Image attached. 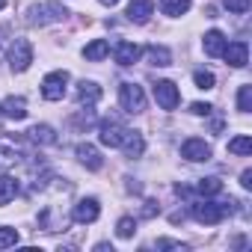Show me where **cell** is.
I'll return each mask as SVG.
<instances>
[{"mask_svg": "<svg viewBox=\"0 0 252 252\" xmlns=\"http://www.w3.org/2000/svg\"><path fill=\"white\" fill-rule=\"evenodd\" d=\"M68 18V9L57 0H45V3H33L27 9V24L33 27H48V24H60Z\"/></svg>", "mask_w": 252, "mask_h": 252, "instance_id": "obj_1", "label": "cell"}, {"mask_svg": "<svg viewBox=\"0 0 252 252\" xmlns=\"http://www.w3.org/2000/svg\"><path fill=\"white\" fill-rule=\"evenodd\" d=\"M231 205H234V202H231ZM231 205H228V202H211V199H205V202H196V205H193V217H196V222L217 225V222H222V220L228 217Z\"/></svg>", "mask_w": 252, "mask_h": 252, "instance_id": "obj_2", "label": "cell"}, {"mask_svg": "<svg viewBox=\"0 0 252 252\" xmlns=\"http://www.w3.org/2000/svg\"><path fill=\"white\" fill-rule=\"evenodd\" d=\"M68 71H51V74H45V80H42V98L45 101H63L65 98V92H68Z\"/></svg>", "mask_w": 252, "mask_h": 252, "instance_id": "obj_3", "label": "cell"}, {"mask_svg": "<svg viewBox=\"0 0 252 252\" xmlns=\"http://www.w3.org/2000/svg\"><path fill=\"white\" fill-rule=\"evenodd\" d=\"M119 104L125 113H143L146 110V92L137 83H122L119 86Z\"/></svg>", "mask_w": 252, "mask_h": 252, "instance_id": "obj_4", "label": "cell"}, {"mask_svg": "<svg viewBox=\"0 0 252 252\" xmlns=\"http://www.w3.org/2000/svg\"><path fill=\"white\" fill-rule=\"evenodd\" d=\"M30 63H33V45L27 39H15L9 45V65H12V71L21 74V71L30 68Z\"/></svg>", "mask_w": 252, "mask_h": 252, "instance_id": "obj_5", "label": "cell"}, {"mask_svg": "<svg viewBox=\"0 0 252 252\" xmlns=\"http://www.w3.org/2000/svg\"><path fill=\"white\" fill-rule=\"evenodd\" d=\"M98 134H101V143H104V146H110V149H122L125 137H128V128H125V125H119L116 119H104V122H101V128H98Z\"/></svg>", "mask_w": 252, "mask_h": 252, "instance_id": "obj_6", "label": "cell"}, {"mask_svg": "<svg viewBox=\"0 0 252 252\" xmlns=\"http://www.w3.org/2000/svg\"><path fill=\"white\" fill-rule=\"evenodd\" d=\"M21 158H24V149H21L12 137H0V169L6 172V169L18 166Z\"/></svg>", "mask_w": 252, "mask_h": 252, "instance_id": "obj_7", "label": "cell"}, {"mask_svg": "<svg viewBox=\"0 0 252 252\" xmlns=\"http://www.w3.org/2000/svg\"><path fill=\"white\" fill-rule=\"evenodd\" d=\"M155 98H158V104L163 110H175L181 104V92H178V86L172 80H158L155 83Z\"/></svg>", "mask_w": 252, "mask_h": 252, "instance_id": "obj_8", "label": "cell"}, {"mask_svg": "<svg viewBox=\"0 0 252 252\" xmlns=\"http://www.w3.org/2000/svg\"><path fill=\"white\" fill-rule=\"evenodd\" d=\"M181 158L190 160V163L211 160V146H208L205 140H199V137H190V140H184V146H181Z\"/></svg>", "mask_w": 252, "mask_h": 252, "instance_id": "obj_9", "label": "cell"}, {"mask_svg": "<svg viewBox=\"0 0 252 252\" xmlns=\"http://www.w3.org/2000/svg\"><path fill=\"white\" fill-rule=\"evenodd\" d=\"M98 214H101V205H98V199H80L74 208H71V220L74 222H80V225H89V222H95L98 220Z\"/></svg>", "mask_w": 252, "mask_h": 252, "instance_id": "obj_10", "label": "cell"}, {"mask_svg": "<svg viewBox=\"0 0 252 252\" xmlns=\"http://www.w3.org/2000/svg\"><path fill=\"white\" fill-rule=\"evenodd\" d=\"M222 60L234 68H243L249 63V48L246 42H225V51H222Z\"/></svg>", "mask_w": 252, "mask_h": 252, "instance_id": "obj_11", "label": "cell"}, {"mask_svg": "<svg viewBox=\"0 0 252 252\" xmlns=\"http://www.w3.org/2000/svg\"><path fill=\"white\" fill-rule=\"evenodd\" d=\"M0 116L15 119V122L27 119V101H24L21 95H9V98H3V101H0Z\"/></svg>", "mask_w": 252, "mask_h": 252, "instance_id": "obj_12", "label": "cell"}, {"mask_svg": "<svg viewBox=\"0 0 252 252\" xmlns=\"http://www.w3.org/2000/svg\"><path fill=\"white\" fill-rule=\"evenodd\" d=\"M152 12H155V0H131L125 15H128V21H134V24H146L152 18Z\"/></svg>", "mask_w": 252, "mask_h": 252, "instance_id": "obj_13", "label": "cell"}, {"mask_svg": "<svg viewBox=\"0 0 252 252\" xmlns=\"http://www.w3.org/2000/svg\"><path fill=\"white\" fill-rule=\"evenodd\" d=\"M101 101V86L95 80H80L77 83V104L80 107H95Z\"/></svg>", "mask_w": 252, "mask_h": 252, "instance_id": "obj_14", "label": "cell"}, {"mask_svg": "<svg viewBox=\"0 0 252 252\" xmlns=\"http://www.w3.org/2000/svg\"><path fill=\"white\" fill-rule=\"evenodd\" d=\"M140 54H143V48L134 45V42H119V45L113 48V57H116L119 65H134V63L140 60Z\"/></svg>", "mask_w": 252, "mask_h": 252, "instance_id": "obj_15", "label": "cell"}, {"mask_svg": "<svg viewBox=\"0 0 252 252\" xmlns=\"http://www.w3.org/2000/svg\"><path fill=\"white\" fill-rule=\"evenodd\" d=\"M77 158H80V163H83L86 169H92V172H98V169L104 166V158H101V152H98L92 143H80V146H77Z\"/></svg>", "mask_w": 252, "mask_h": 252, "instance_id": "obj_16", "label": "cell"}, {"mask_svg": "<svg viewBox=\"0 0 252 252\" xmlns=\"http://www.w3.org/2000/svg\"><path fill=\"white\" fill-rule=\"evenodd\" d=\"M122 152L128 155L131 160H134V158H143V152H146L143 134H140V131H128V137H125V143H122Z\"/></svg>", "mask_w": 252, "mask_h": 252, "instance_id": "obj_17", "label": "cell"}, {"mask_svg": "<svg viewBox=\"0 0 252 252\" xmlns=\"http://www.w3.org/2000/svg\"><path fill=\"white\" fill-rule=\"evenodd\" d=\"M225 36L220 33V30H211V33H205V39H202V48H205V54L208 57H222V51H225Z\"/></svg>", "mask_w": 252, "mask_h": 252, "instance_id": "obj_18", "label": "cell"}, {"mask_svg": "<svg viewBox=\"0 0 252 252\" xmlns=\"http://www.w3.org/2000/svg\"><path fill=\"white\" fill-rule=\"evenodd\" d=\"M30 140L39 143V146H54L57 143V134H54L51 125H33V128H30Z\"/></svg>", "mask_w": 252, "mask_h": 252, "instance_id": "obj_19", "label": "cell"}, {"mask_svg": "<svg viewBox=\"0 0 252 252\" xmlns=\"http://www.w3.org/2000/svg\"><path fill=\"white\" fill-rule=\"evenodd\" d=\"M110 54V42L107 39H95V42H89L86 48H83V57L89 60V63H98V60H104Z\"/></svg>", "mask_w": 252, "mask_h": 252, "instance_id": "obj_20", "label": "cell"}, {"mask_svg": "<svg viewBox=\"0 0 252 252\" xmlns=\"http://www.w3.org/2000/svg\"><path fill=\"white\" fill-rule=\"evenodd\" d=\"M146 57H149L152 65H169V63H172V54H169V48H163V45H149V48H146Z\"/></svg>", "mask_w": 252, "mask_h": 252, "instance_id": "obj_21", "label": "cell"}, {"mask_svg": "<svg viewBox=\"0 0 252 252\" xmlns=\"http://www.w3.org/2000/svg\"><path fill=\"white\" fill-rule=\"evenodd\" d=\"M160 12L169 18H178L184 12H190V0H160Z\"/></svg>", "mask_w": 252, "mask_h": 252, "instance_id": "obj_22", "label": "cell"}, {"mask_svg": "<svg viewBox=\"0 0 252 252\" xmlns=\"http://www.w3.org/2000/svg\"><path fill=\"white\" fill-rule=\"evenodd\" d=\"M15 196H18V181L12 175H3L0 178V205H9Z\"/></svg>", "mask_w": 252, "mask_h": 252, "instance_id": "obj_23", "label": "cell"}, {"mask_svg": "<svg viewBox=\"0 0 252 252\" xmlns=\"http://www.w3.org/2000/svg\"><path fill=\"white\" fill-rule=\"evenodd\" d=\"M196 193L205 196V199H211V196L222 193V181H220V178H202V181L196 184Z\"/></svg>", "mask_w": 252, "mask_h": 252, "instance_id": "obj_24", "label": "cell"}, {"mask_svg": "<svg viewBox=\"0 0 252 252\" xmlns=\"http://www.w3.org/2000/svg\"><path fill=\"white\" fill-rule=\"evenodd\" d=\"M228 152H231V155H237V158H246V155H252V140L240 134V137L228 140Z\"/></svg>", "mask_w": 252, "mask_h": 252, "instance_id": "obj_25", "label": "cell"}, {"mask_svg": "<svg viewBox=\"0 0 252 252\" xmlns=\"http://www.w3.org/2000/svg\"><path fill=\"white\" fill-rule=\"evenodd\" d=\"M134 231H137V220H134V217H122V220H119V225H116V234H119L122 240L134 237Z\"/></svg>", "mask_w": 252, "mask_h": 252, "instance_id": "obj_26", "label": "cell"}, {"mask_svg": "<svg viewBox=\"0 0 252 252\" xmlns=\"http://www.w3.org/2000/svg\"><path fill=\"white\" fill-rule=\"evenodd\" d=\"M237 110L240 113H249L252 110V86H240L237 89Z\"/></svg>", "mask_w": 252, "mask_h": 252, "instance_id": "obj_27", "label": "cell"}, {"mask_svg": "<svg viewBox=\"0 0 252 252\" xmlns=\"http://www.w3.org/2000/svg\"><path fill=\"white\" fill-rule=\"evenodd\" d=\"M18 243V231L9 228V225H0V249H9Z\"/></svg>", "mask_w": 252, "mask_h": 252, "instance_id": "obj_28", "label": "cell"}, {"mask_svg": "<svg viewBox=\"0 0 252 252\" xmlns=\"http://www.w3.org/2000/svg\"><path fill=\"white\" fill-rule=\"evenodd\" d=\"M193 83H196L199 89H214L217 77H214L211 71H196V74H193Z\"/></svg>", "mask_w": 252, "mask_h": 252, "instance_id": "obj_29", "label": "cell"}, {"mask_svg": "<svg viewBox=\"0 0 252 252\" xmlns=\"http://www.w3.org/2000/svg\"><path fill=\"white\" fill-rule=\"evenodd\" d=\"M222 3H225V9L228 12H234V15H243V12H249V0H222Z\"/></svg>", "mask_w": 252, "mask_h": 252, "instance_id": "obj_30", "label": "cell"}, {"mask_svg": "<svg viewBox=\"0 0 252 252\" xmlns=\"http://www.w3.org/2000/svg\"><path fill=\"white\" fill-rule=\"evenodd\" d=\"M214 107L211 104H202V101H196V104H190V113H196V116H208Z\"/></svg>", "mask_w": 252, "mask_h": 252, "instance_id": "obj_31", "label": "cell"}, {"mask_svg": "<svg viewBox=\"0 0 252 252\" xmlns=\"http://www.w3.org/2000/svg\"><path fill=\"white\" fill-rule=\"evenodd\" d=\"M240 184H243L246 190L252 187V169H243V175H240Z\"/></svg>", "mask_w": 252, "mask_h": 252, "instance_id": "obj_32", "label": "cell"}, {"mask_svg": "<svg viewBox=\"0 0 252 252\" xmlns=\"http://www.w3.org/2000/svg\"><path fill=\"white\" fill-rule=\"evenodd\" d=\"M98 3H104V6H116L119 0H98Z\"/></svg>", "mask_w": 252, "mask_h": 252, "instance_id": "obj_33", "label": "cell"}, {"mask_svg": "<svg viewBox=\"0 0 252 252\" xmlns=\"http://www.w3.org/2000/svg\"><path fill=\"white\" fill-rule=\"evenodd\" d=\"M3 6H6V0H0V9H3Z\"/></svg>", "mask_w": 252, "mask_h": 252, "instance_id": "obj_34", "label": "cell"}]
</instances>
